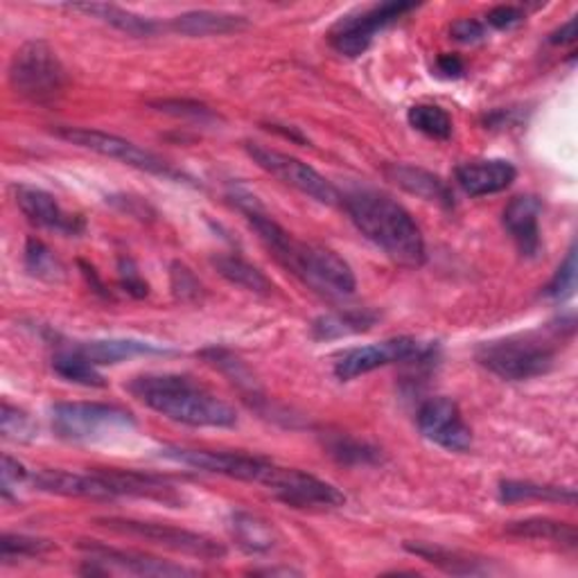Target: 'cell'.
I'll list each match as a JSON object with an SVG mask.
<instances>
[{
	"label": "cell",
	"instance_id": "cell-1",
	"mask_svg": "<svg viewBox=\"0 0 578 578\" xmlns=\"http://www.w3.org/2000/svg\"><path fill=\"white\" fill-rule=\"evenodd\" d=\"M231 199L245 212L247 222L258 233L262 245L273 253V258L301 282L328 299H343L355 292V273L337 251L295 238L273 220L251 192L236 190Z\"/></svg>",
	"mask_w": 578,
	"mask_h": 578
},
{
	"label": "cell",
	"instance_id": "cell-23",
	"mask_svg": "<svg viewBox=\"0 0 578 578\" xmlns=\"http://www.w3.org/2000/svg\"><path fill=\"white\" fill-rule=\"evenodd\" d=\"M249 26V21L240 14L212 12V10H195L177 17L172 21V30L181 37H222L240 32Z\"/></svg>",
	"mask_w": 578,
	"mask_h": 578
},
{
	"label": "cell",
	"instance_id": "cell-22",
	"mask_svg": "<svg viewBox=\"0 0 578 578\" xmlns=\"http://www.w3.org/2000/svg\"><path fill=\"white\" fill-rule=\"evenodd\" d=\"M405 549L418 558H422L429 565H437L439 569L455 574V576H479V574H490V565L486 558L459 551V549H448L434 542H405Z\"/></svg>",
	"mask_w": 578,
	"mask_h": 578
},
{
	"label": "cell",
	"instance_id": "cell-27",
	"mask_svg": "<svg viewBox=\"0 0 578 578\" xmlns=\"http://www.w3.org/2000/svg\"><path fill=\"white\" fill-rule=\"evenodd\" d=\"M52 369L54 373L72 385L80 387H104V378L93 367L89 359H84L72 346H61L52 357Z\"/></svg>",
	"mask_w": 578,
	"mask_h": 578
},
{
	"label": "cell",
	"instance_id": "cell-8",
	"mask_svg": "<svg viewBox=\"0 0 578 578\" xmlns=\"http://www.w3.org/2000/svg\"><path fill=\"white\" fill-rule=\"evenodd\" d=\"M96 522L107 531L152 542V545H159L175 554H183V556H192V558H201V560H220L227 556V547L222 542H217L215 538L197 534V531L159 525V522L131 520V518H100Z\"/></svg>",
	"mask_w": 578,
	"mask_h": 578
},
{
	"label": "cell",
	"instance_id": "cell-15",
	"mask_svg": "<svg viewBox=\"0 0 578 578\" xmlns=\"http://www.w3.org/2000/svg\"><path fill=\"white\" fill-rule=\"evenodd\" d=\"M89 560L98 562L107 574L120 571V574H133V576H195L197 569L142 554L131 549H116L100 540H80L78 545Z\"/></svg>",
	"mask_w": 578,
	"mask_h": 578
},
{
	"label": "cell",
	"instance_id": "cell-37",
	"mask_svg": "<svg viewBox=\"0 0 578 578\" xmlns=\"http://www.w3.org/2000/svg\"><path fill=\"white\" fill-rule=\"evenodd\" d=\"M328 450L335 459H339L341 464H378L380 461V450L361 444V441H355V439H348V437H335L330 439L328 444Z\"/></svg>",
	"mask_w": 578,
	"mask_h": 578
},
{
	"label": "cell",
	"instance_id": "cell-32",
	"mask_svg": "<svg viewBox=\"0 0 578 578\" xmlns=\"http://www.w3.org/2000/svg\"><path fill=\"white\" fill-rule=\"evenodd\" d=\"M203 357L210 361V365H212L215 369H220L227 378H231V382H233L240 391H245V393L251 396V398H253V396H260L258 382H256V378L251 376V371L245 367L242 359H238L236 355H231V352H227V350H217V348L206 350Z\"/></svg>",
	"mask_w": 578,
	"mask_h": 578
},
{
	"label": "cell",
	"instance_id": "cell-6",
	"mask_svg": "<svg viewBox=\"0 0 578 578\" xmlns=\"http://www.w3.org/2000/svg\"><path fill=\"white\" fill-rule=\"evenodd\" d=\"M10 84L17 96L32 104H52L63 93L66 72L48 43L30 41L12 57Z\"/></svg>",
	"mask_w": 578,
	"mask_h": 578
},
{
	"label": "cell",
	"instance_id": "cell-28",
	"mask_svg": "<svg viewBox=\"0 0 578 578\" xmlns=\"http://www.w3.org/2000/svg\"><path fill=\"white\" fill-rule=\"evenodd\" d=\"M499 499L504 504H520V501H560L574 504L576 492L571 488L534 484V481H514L506 479L499 484Z\"/></svg>",
	"mask_w": 578,
	"mask_h": 578
},
{
	"label": "cell",
	"instance_id": "cell-13",
	"mask_svg": "<svg viewBox=\"0 0 578 578\" xmlns=\"http://www.w3.org/2000/svg\"><path fill=\"white\" fill-rule=\"evenodd\" d=\"M163 459H170L175 464L210 472V475H222L229 479L247 481V484H260L265 486L273 461L256 455L245 452H212V450H190V448H163Z\"/></svg>",
	"mask_w": 578,
	"mask_h": 578
},
{
	"label": "cell",
	"instance_id": "cell-14",
	"mask_svg": "<svg viewBox=\"0 0 578 578\" xmlns=\"http://www.w3.org/2000/svg\"><path fill=\"white\" fill-rule=\"evenodd\" d=\"M418 429L422 437L450 452H466L472 448V431L466 425L461 409L450 398H429L418 409Z\"/></svg>",
	"mask_w": 578,
	"mask_h": 578
},
{
	"label": "cell",
	"instance_id": "cell-24",
	"mask_svg": "<svg viewBox=\"0 0 578 578\" xmlns=\"http://www.w3.org/2000/svg\"><path fill=\"white\" fill-rule=\"evenodd\" d=\"M68 10L72 12H82L87 17H93L102 23H109L111 28L129 34V37H155L159 32V26L148 19V17H140V14H133L124 8H118V6H107V3H87V6H68Z\"/></svg>",
	"mask_w": 578,
	"mask_h": 578
},
{
	"label": "cell",
	"instance_id": "cell-12",
	"mask_svg": "<svg viewBox=\"0 0 578 578\" xmlns=\"http://www.w3.org/2000/svg\"><path fill=\"white\" fill-rule=\"evenodd\" d=\"M265 488L278 501L299 511H330L346 504V495L337 486L310 472L297 468H282L278 464H273L265 481Z\"/></svg>",
	"mask_w": 578,
	"mask_h": 578
},
{
	"label": "cell",
	"instance_id": "cell-10",
	"mask_svg": "<svg viewBox=\"0 0 578 578\" xmlns=\"http://www.w3.org/2000/svg\"><path fill=\"white\" fill-rule=\"evenodd\" d=\"M416 10V3H400V0H391V3H376L365 10H355L346 17H341L332 30H330V46L348 57H361L365 54L378 32L402 19L407 12Z\"/></svg>",
	"mask_w": 578,
	"mask_h": 578
},
{
	"label": "cell",
	"instance_id": "cell-38",
	"mask_svg": "<svg viewBox=\"0 0 578 578\" xmlns=\"http://www.w3.org/2000/svg\"><path fill=\"white\" fill-rule=\"evenodd\" d=\"M170 282H172V292L179 301L186 303H195L201 299V282L199 278L183 265V262H172L170 267Z\"/></svg>",
	"mask_w": 578,
	"mask_h": 578
},
{
	"label": "cell",
	"instance_id": "cell-9",
	"mask_svg": "<svg viewBox=\"0 0 578 578\" xmlns=\"http://www.w3.org/2000/svg\"><path fill=\"white\" fill-rule=\"evenodd\" d=\"M434 352H437V346L420 339H411V337L385 339L380 343L352 348L339 355V359L335 361V376L348 382L359 376H367L371 371L393 367V365H420V361H429Z\"/></svg>",
	"mask_w": 578,
	"mask_h": 578
},
{
	"label": "cell",
	"instance_id": "cell-4",
	"mask_svg": "<svg viewBox=\"0 0 578 578\" xmlns=\"http://www.w3.org/2000/svg\"><path fill=\"white\" fill-rule=\"evenodd\" d=\"M574 332V319L569 317L567 323L549 328V335L542 332H522L486 341L477 348V361L488 369L492 376L522 382L534 380L549 373L556 365V339L562 335Z\"/></svg>",
	"mask_w": 578,
	"mask_h": 578
},
{
	"label": "cell",
	"instance_id": "cell-5",
	"mask_svg": "<svg viewBox=\"0 0 578 578\" xmlns=\"http://www.w3.org/2000/svg\"><path fill=\"white\" fill-rule=\"evenodd\" d=\"M54 437L76 446H98L136 429V418L109 402H59L50 409Z\"/></svg>",
	"mask_w": 578,
	"mask_h": 578
},
{
	"label": "cell",
	"instance_id": "cell-26",
	"mask_svg": "<svg viewBox=\"0 0 578 578\" xmlns=\"http://www.w3.org/2000/svg\"><path fill=\"white\" fill-rule=\"evenodd\" d=\"M212 265L215 269L220 271V276H225L229 282L247 289V292H253V295H271V280L251 262H247L245 258H240L238 253H220L212 258Z\"/></svg>",
	"mask_w": 578,
	"mask_h": 578
},
{
	"label": "cell",
	"instance_id": "cell-33",
	"mask_svg": "<svg viewBox=\"0 0 578 578\" xmlns=\"http://www.w3.org/2000/svg\"><path fill=\"white\" fill-rule=\"evenodd\" d=\"M26 267L34 278H41L46 282H59L66 276L59 258L41 240L34 238H30L26 245Z\"/></svg>",
	"mask_w": 578,
	"mask_h": 578
},
{
	"label": "cell",
	"instance_id": "cell-2",
	"mask_svg": "<svg viewBox=\"0 0 578 578\" xmlns=\"http://www.w3.org/2000/svg\"><path fill=\"white\" fill-rule=\"evenodd\" d=\"M352 225L367 240L405 267H420L427 258L425 238L411 212L389 195L357 190L343 197Z\"/></svg>",
	"mask_w": 578,
	"mask_h": 578
},
{
	"label": "cell",
	"instance_id": "cell-21",
	"mask_svg": "<svg viewBox=\"0 0 578 578\" xmlns=\"http://www.w3.org/2000/svg\"><path fill=\"white\" fill-rule=\"evenodd\" d=\"M387 179L393 181L398 188H402L405 192L420 197L429 203H437L444 208H452L455 206V195L452 188L434 172H427L422 168H413V166H402V163H391L385 170Z\"/></svg>",
	"mask_w": 578,
	"mask_h": 578
},
{
	"label": "cell",
	"instance_id": "cell-11",
	"mask_svg": "<svg viewBox=\"0 0 578 578\" xmlns=\"http://www.w3.org/2000/svg\"><path fill=\"white\" fill-rule=\"evenodd\" d=\"M245 148L253 163H258L271 177L280 179L285 186L295 188L301 195L326 206H337L343 201L341 192L323 175H319L312 166L303 163L301 159L267 148L262 142H247Z\"/></svg>",
	"mask_w": 578,
	"mask_h": 578
},
{
	"label": "cell",
	"instance_id": "cell-46",
	"mask_svg": "<svg viewBox=\"0 0 578 578\" xmlns=\"http://www.w3.org/2000/svg\"><path fill=\"white\" fill-rule=\"evenodd\" d=\"M574 41H576V17H571L565 26H560L549 37V43H554V46H571Z\"/></svg>",
	"mask_w": 578,
	"mask_h": 578
},
{
	"label": "cell",
	"instance_id": "cell-35",
	"mask_svg": "<svg viewBox=\"0 0 578 578\" xmlns=\"http://www.w3.org/2000/svg\"><path fill=\"white\" fill-rule=\"evenodd\" d=\"M0 431H3V437L8 441L28 444V441H32L37 437V425L19 407H12L10 402H3V411H0Z\"/></svg>",
	"mask_w": 578,
	"mask_h": 578
},
{
	"label": "cell",
	"instance_id": "cell-20",
	"mask_svg": "<svg viewBox=\"0 0 578 578\" xmlns=\"http://www.w3.org/2000/svg\"><path fill=\"white\" fill-rule=\"evenodd\" d=\"M518 170L511 161L490 159V161H472L457 168V181L470 197L495 195L511 188Z\"/></svg>",
	"mask_w": 578,
	"mask_h": 578
},
{
	"label": "cell",
	"instance_id": "cell-43",
	"mask_svg": "<svg viewBox=\"0 0 578 578\" xmlns=\"http://www.w3.org/2000/svg\"><path fill=\"white\" fill-rule=\"evenodd\" d=\"M450 34L459 43H477V41H481L486 37V26L475 21V19H459V21L452 23Z\"/></svg>",
	"mask_w": 578,
	"mask_h": 578
},
{
	"label": "cell",
	"instance_id": "cell-42",
	"mask_svg": "<svg viewBox=\"0 0 578 578\" xmlns=\"http://www.w3.org/2000/svg\"><path fill=\"white\" fill-rule=\"evenodd\" d=\"M488 26L497 28V30H506V28H514V26H520L525 21V12L520 8H514V6H499V8H492L486 17Z\"/></svg>",
	"mask_w": 578,
	"mask_h": 578
},
{
	"label": "cell",
	"instance_id": "cell-18",
	"mask_svg": "<svg viewBox=\"0 0 578 578\" xmlns=\"http://www.w3.org/2000/svg\"><path fill=\"white\" fill-rule=\"evenodd\" d=\"M540 212L542 203L534 195H520L504 208V227L514 238L518 251L527 258L540 253Z\"/></svg>",
	"mask_w": 578,
	"mask_h": 578
},
{
	"label": "cell",
	"instance_id": "cell-29",
	"mask_svg": "<svg viewBox=\"0 0 578 578\" xmlns=\"http://www.w3.org/2000/svg\"><path fill=\"white\" fill-rule=\"evenodd\" d=\"M506 534L516 538H531V540H549L562 547L574 549L576 547V529L567 522H558L551 518H529L520 522H511L506 527Z\"/></svg>",
	"mask_w": 578,
	"mask_h": 578
},
{
	"label": "cell",
	"instance_id": "cell-41",
	"mask_svg": "<svg viewBox=\"0 0 578 578\" xmlns=\"http://www.w3.org/2000/svg\"><path fill=\"white\" fill-rule=\"evenodd\" d=\"M30 470H26L23 464H19L12 457H3V495L10 497L12 490H19V486H23L26 481H30Z\"/></svg>",
	"mask_w": 578,
	"mask_h": 578
},
{
	"label": "cell",
	"instance_id": "cell-34",
	"mask_svg": "<svg viewBox=\"0 0 578 578\" xmlns=\"http://www.w3.org/2000/svg\"><path fill=\"white\" fill-rule=\"evenodd\" d=\"M54 549L52 540L46 538H34V536H23V534H6L0 538V556L6 562L14 558H37L43 554H50Z\"/></svg>",
	"mask_w": 578,
	"mask_h": 578
},
{
	"label": "cell",
	"instance_id": "cell-30",
	"mask_svg": "<svg viewBox=\"0 0 578 578\" xmlns=\"http://www.w3.org/2000/svg\"><path fill=\"white\" fill-rule=\"evenodd\" d=\"M378 321V315L369 310H346L326 315L315 321L312 332L317 339H339L357 332H367Z\"/></svg>",
	"mask_w": 578,
	"mask_h": 578
},
{
	"label": "cell",
	"instance_id": "cell-31",
	"mask_svg": "<svg viewBox=\"0 0 578 578\" xmlns=\"http://www.w3.org/2000/svg\"><path fill=\"white\" fill-rule=\"evenodd\" d=\"M407 118L416 131H420L429 138L448 140L452 136V118L446 109H441L437 104H416L409 109Z\"/></svg>",
	"mask_w": 578,
	"mask_h": 578
},
{
	"label": "cell",
	"instance_id": "cell-3",
	"mask_svg": "<svg viewBox=\"0 0 578 578\" xmlns=\"http://www.w3.org/2000/svg\"><path fill=\"white\" fill-rule=\"evenodd\" d=\"M127 389L142 405L188 427H233L238 422V413L229 402L186 376H138Z\"/></svg>",
	"mask_w": 578,
	"mask_h": 578
},
{
	"label": "cell",
	"instance_id": "cell-17",
	"mask_svg": "<svg viewBox=\"0 0 578 578\" xmlns=\"http://www.w3.org/2000/svg\"><path fill=\"white\" fill-rule=\"evenodd\" d=\"M17 206L19 210L28 217V222H32L39 229L54 231L61 236H78L84 229V222L76 215H68L59 201L34 186H17L14 190Z\"/></svg>",
	"mask_w": 578,
	"mask_h": 578
},
{
	"label": "cell",
	"instance_id": "cell-25",
	"mask_svg": "<svg viewBox=\"0 0 578 578\" xmlns=\"http://www.w3.org/2000/svg\"><path fill=\"white\" fill-rule=\"evenodd\" d=\"M229 522L238 547L247 554H267L276 547V531L260 516L236 511Z\"/></svg>",
	"mask_w": 578,
	"mask_h": 578
},
{
	"label": "cell",
	"instance_id": "cell-16",
	"mask_svg": "<svg viewBox=\"0 0 578 578\" xmlns=\"http://www.w3.org/2000/svg\"><path fill=\"white\" fill-rule=\"evenodd\" d=\"M30 481L37 490L61 495V497H84L111 501L122 497L113 470L100 472H68V470H39L30 475Z\"/></svg>",
	"mask_w": 578,
	"mask_h": 578
},
{
	"label": "cell",
	"instance_id": "cell-44",
	"mask_svg": "<svg viewBox=\"0 0 578 578\" xmlns=\"http://www.w3.org/2000/svg\"><path fill=\"white\" fill-rule=\"evenodd\" d=\"M437 70H439V76H444L448 80H457L464 76L466 66L457 54H441L437 61Z\"/></svg>",
	"mask_w": 578,
	"mask_h": 578
},
{
	"label": "cell",
	"instance_id": "cell-47",
	"mask_svg": "<svg viewBox=\"0 0 578 578\" xmlns=\"http://www.w3.org/2000/svg\"><path fill=\"white\" fill-rule=\"evenodd\" d=\"M256 574H269V576L285 574V576H289V574H299V571H295V569H260V571H256Z\"/></svg>",
	"mask_w": 578,
	"mask_h": 578
},
{
	"label": "cell",
	"instance_id": "cell-40",
	"mask_svg": "<svg viewBox=\"0 0 578 578\" xmlns=\"http://www.w3.org/2000/svg\"><path fill=\"white\" fill-rule=\"evenodd\" d=\"M118 271H120V282L124 287V292H129L136 299L148 297L150 287H148V282L142 280V276H140V271H138V267H136V262L131 258H120Z\"/></svg>",
	"mask_w": 578,
	"mask_h": 578
},
{
	"label": "cell",
	"instance_id": "cell-45",
	"mask_svg": "<svg viewBox=\"0 0 578 578\" xmlns=\"http://www.w3.org/2000/svg\"><path fill=\"white\" fill-rule=\"evenodd\" d=\"M111 203L120 206L124 212L133 215V217H140V220H144V215H155V210H150V206L144 203L142 199H136V197H111Z\"/></svg>",
	"mask_w": 578,
	"mask_h": 578
},
{
	"label": "cell",
	"instance_id": "cell-39",
	"mask_svg": "<svg viewBox=\"0 0 578 578\" xmlns=\"http://www.w3.org/2000/svg\"><path fill=\"white\" fill-rule=\"evenodd\" d=\"M152 107L163 111V113H170V116H177V118H192V120H199V122L217 118L206 104L192 102V100H159V102H152Z\"/></svg>",
	"mask_w": 578,
	"mask_h": 578
},
{
	"label": "cell",
	"instance_id": "cell-7",
	"mask_svg": "<svg viewBox=\"0 0 578 578\" xmlns=\"http://www.w3.org/2000/svg\"><path fill=\"white\" fill-rule=\"evenodd\" d=\"M54 133L66 142L78 144V148H82V150H91L100 157L120 161L122 166L136 168L140 172L157 175V177L172 179V181L186 179L183 172L172 168L161 157L152 155L150 150H144V148H138L136 142L120 138L116 133H107V131H100V129H84V127H57Z\"/></svg>",
	"mask_w": 578,
	"mask_h": 578
},
{
	"label": "cell",
	"instance_id": "cell-19",
	"mask_svg": "<svg viewBox=\"0 0 578 578\" xmlns=\"http://www.w3.org/2000/svg\"><path fill=\"white\" fill-rule=\"evenodd\" d=\"M93 367H111L133 357H152V355H172L170 348L157 346L140 339H96V341H78L70 343Z\"/></svg>",
	"mask_w": 578,
	"mask_h": 578
},
{
	"label": "cell",
	"instance_id": "cell-36",
	"mask_svg": "<svg viewBox=\"0 0 578 578\" xmlns=\"http://www.w3.org/2000/svg\"><path fill=\"white\" fill-rule=\"evenodd\" d=\"M576 289V247H571L545 287V297L551 301H567Z\"/></svg>",
	"mask_w": 578,
	"mask_h": 578
}]
</instances>
